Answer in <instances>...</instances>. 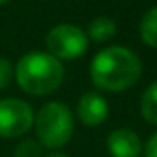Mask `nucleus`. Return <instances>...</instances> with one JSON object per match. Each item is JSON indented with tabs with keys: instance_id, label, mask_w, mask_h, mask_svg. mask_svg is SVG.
I'll return each mask as SVG.
<instances>
[{
	"instance_id": "f257e3e1",
	"label": "nucleus",
	"mask_w": 157,
	"mask_h": 157,
	"mask_svg": "<svg viewBox=\"0 0 157 157\" xmlns=\"http://www.w3.org/2000/svg\"><path fill=\"white\" fill-rule=\"evenodd\" d=\"M142 74L140 57L126 46H107L91 63L93 83L102 91H126L139 82Z\"/></svg>"
},
{
	"instance_id": "f03ea898",
	"label": "nucleus",
	"mask_w": 157,
	"mask_h": 157,
	"mask_svg": "<svg viewBox=\"0 0 157 157\" xmlns=\"http://www.w3.org/2000/svg\"><path fill=\"white\" fill-rule=\"evenodd\" d=\"M19 87L33 96L50 94L63 83L65 68L57 57L48 52L33 50L24 54L15 68Z\"/></svg>"
},
{
	"instance_id": "7ed1b4c3",
	"label": "nucleus",
	"mask_w": 157,
	"mask_h": 157,
	"mask_svg": "<svg viewBox=\"0 0 157 157\" xmlns=\"http://www.w3.org/2000/svg\"><path fill=\"white\" fill-rule=\"evenodd\" d=\"M33 126L41 146L57 150L72 139L74 115L68 109V105L61 102H48L35 115Z\"/></svg>"
},
{
	"instance_id": "20e7f679",
	"label": "nucleus",
	"mask_w": 157,
	"mask_h": 157,
	"mask_svg": "<svg viewBox=\"0 0 157 157\" xmlns=\"http://www.w3.org/2000/svg\"><path fill=\"white\" fill-rule=\"evenodd\" d=\"M89 48L87 33L74 24H57L46 35V50L54 57L61 59H78Z\"/></svg>"
},
{
	"instance_id": "39448f33",
	"label": "nucleus",
	"mask_w": 157,
	"mask_h": 157,
	"mask_svg": "<svg viewBox=\"0 0 157 157\" xmlns=\"http://www.w3.org/2000/svg\"><path fill=\"white\" fill-rule=\"evenodd\" d=\"M33 111L30 104L19 98H2L0 100V137L13 139L21 137L33 126Z\"/></svg>"
},
{
	"instance_id": "423d86ee",
	"label": "nucleus",
	"mask_w": 157,
	"mask_h": 157,
	"mask_svg": "<svg viewBox=\"0 0 157 157\" xmlns=\"http://www.w3.org/2000/svg\"><path fill=\"white\" fill-rule=\"evenodd\" d=\"M76 115H78V118H80L82 124H85L89 128H94V126H100L102 122L107 120L109 104L98 93H85L80 100H78Z\"/></svg>"
},
{
	"instance_id": "0eeeda50",
	"label": "nucleus",
	"mask_w": 157,
	"mask_h": 157,
	"mask_svg": "<svg viewBox=\"0 0 157 157\" xmlns=\"http://www.w3.org/2000/svg\"><path fill=\"white\" fill-rule=\"evenodd\" d=\"M107 150L113 157H139L142 151V142L133 129L120 128L109 133Z\"/></svg>"
},
{
	"instance_id": "6e6552de",
	"label": "nucleus",
	"mask_w": 157,
	"mask_h": 157,
	"mask_svg": "<svg viewBox=\"0 0 157 157\" xmlns=\"http://www.w3.org/2000/svg\"><path fill=\"white\" fill-rule=\"evenodd\" d=\"M85 33H87L89 41H94V43L111 41L117 35V22L111 17H96L94 21H91Z\"/></svg>"
},
{
	"instance_id": "1a4fd4ad",
	"label": "nucleus",
	"mask_w": 157,
	"mask_h": 157,
	"mask_svg": "<svg viewBox=\"0 0 157 157\" xmlns=\"http://www.w3.org/2000/svg\"><path fill=\"white\" fill-rule=\"evenodd\" d=\"M139 32H140V39L146 46L157 48V6L150 8L144 13L140 26H139Z\"/></svg>"
},
{
	"instance_id": "9d476101",
	"label": "nucleus",
	"mask_w": 157,
	"mask_h": 157,
	"mask_svg": "<svg viewBox=\"0 0 157 157\" xmlns=\"http://www.w3.org/2000/svg\"><path fill=\"white\" fill-rule=\"evenodd\" d=\"M140 113L146 122L157 126V82H153L140 98Z\"/></svg>"
},
{
	"instance_id": "9b49d317",
	"label": "nucleus",
	"mask_w": 157,
	"mask_h": 157,
	"mask_svg": "<svg viewBox=\"0 0 157 157\" xmlns=\"http://www.w3.org/2000/svg\"><path fill=\"white\" fill-rule=\"evenodd\" d=\"M15 157H43V146L39 140L24 139L15 146Z\"/></svg>"
},
{
	"instance_id": "f8f14e48",
	"label": "nucleus",
	"mask_w": 157,
	"mask_h": 157,
	"mask_svg": "<svg viewBox=\"0 0 157 157\" xmlns=\"http://www.w3.org/2000/svg\"><path fill=\"white\" fill-rule=\"evenodd\" d=\"M11 78H13V65L8 59L0 57V91L10 85Z\"/></svg>"
},
{
	"instance_id": "ddd939ff",
	"label": "nucleus",
	"mask_w": 157,
	"mask_h": 157,
	"mask_svg": "<svg viewBox=\"0 0 157 157\" xmlns=\"http://www.w3.org/2000/svg\"><path fill=\"white\" fill-rule=\"evenodd\" d=\"M144 157H157V131L148 139L144 146Z\"/></svg>"
},
{
	"instance_id": "4468645a",
	"label": "nucleus",
	"mask_w": 157,
	"mask_h": 157,
	"mask_svg": "<svg viewBox=\"0 0 157 157\" xmlns=\"http://www.w3.org/2000/svg\"><path fill=\"white\" fill-rule=\"evenodd\" d=\"M46 157H68V155H65V153H61V151H52V153H48Z\"/></svg>"
},
{
	"instance_id": "2eb2a0df",
	"label": "nucleus",
	"mask_w": 157,
	"mask_h": 157,
	"mask_svg": "<svg viewBox=\"0 0 157 157\" xmlns=\"http://www.w3.org/2000/svg\"><path fill=\"white\" fill-rule=\"evenodd\" d=\"M10 0H0V6H4V4H8Z\"/></svg>"
}]
</instances>
